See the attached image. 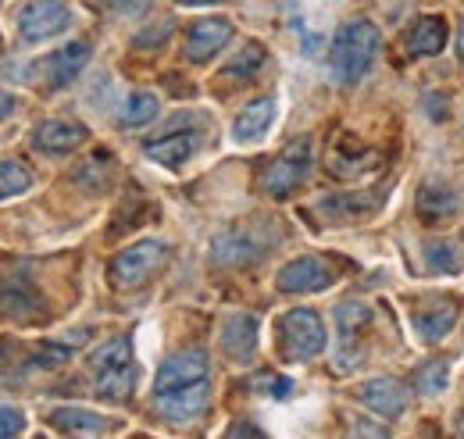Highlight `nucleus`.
Listing matches in <instances>:
<instances>
[{
	"mask_svg": "<svg viewBox=\"0 0 464 439\" xmlns=\"http://www.w3.org/2000/svg\"><path fill=\"white\" fill-rule=\"evenodd\" d=\"M14 104H18V101H14V97H11V93H4V90H0V122H4V118H11V114H14Z\"/></svg>",
	"mask_w": 464,
	"mask_h": 439,
	"instance_id": "obj_36",
	"label": "nucleus"
},
{
	"mask_svg": "<svg viewBox=\"0 0 464 439\" xmlns=\"http://www.w3.org/2000/svg\"><path fill=\"white\" fill-rule=\"evenodd\" d=\"M229 436H265V433H261L257 425H232Z\"/></svg>",
	"mask_w": 464,
	"mask_h": 439,
	"instance_id": "obj_37",
	"label": "nucleus"
},
{
	"mask_svg": "<svg viewBox=\"0 0 464 439\" xmlns=\"http://www.w3.org/2000/svg\"><path fill=\"white\" fill-rule=\"evenodd\" d=\"M165 261H169V243L165 239H140V243L125 247L111 261V282L118 289H136V286H143L147 278L161 272Z\"/></svg>",
	"mask_w": 464,
	"mask_h": 439,
	"instance_id": "obj_2",
	"label": "nucleus"
},
{
	"mask_svg": "<svg viewBox=\"0 0 464 439\" xmlns=\"http://www.w3.org/2000/svg\"><path fill=\"white\" fill-rule=\"evenodd\" d=\"M461 211V197L450 190V186H440V182H429L421 193H418V215L425 221H443L450 215Z\"/></svg>",
	"mask_w": 464,
	"mask_h": 439,
	"instance_id": "obj_18",
	"label": "nucleus"
},
{
	"mask_svg": "<svg viewBox=\"0 0 464 439\" xmlns=\"http://www.w3.org/2000/svg\"><path fill=\"white\" fill-rule=\"evenodd\" d=\"M22 429H25V418H22V411H18V407H7V404H0V439L18 436Z\"/></svg>",
	"mask_w": 464,
	"mask_h": 439,
	"instance_id": "obj_32",
	"label": "nucleus"
},
{
	"mask_svg": "<svg viewBox=\"0 0 464 439\" xmlns=\"http://www.w3.org/2000/svg\"><path fill=\"white\" fill-rule=\"evenodd\" d=\"M222 350L229 361H250L257 350V318L254 315H232L222 326Z\"/></svg>",
	"mask_w": 464,
	"mask_h": 439,
	"instance_id": "obj_15",
	"label": "nucleus"
},
{
	"mask_svg": "<svg viewBox=\"0 0 464 439\" xmlns=\"http://www.w3.org/2000/svg\"><path fill=\"white\" fill-rule=\"evenodd\" d=\"M454 326H458V304L454 300H447V304H440L432 311H418L414 315V329H418V336L425 343H440Z\"/></svg>",
	"mask_w": 464,
	"mask_h": 439,
	"instance_id": "obj_21",
	"label": "nucleus"
},
{
	"mask_svg": "<svg viewBox=\"0 0 464 439\" xmlns=\"http://www.w3.org/2000/svg\"><path fill=\"white\" fill-rule=\"evenodd\" d=\"M169 33H172V25H161V29H158V33H154V29H150V33H143V36H140V40H136V44H140V47H143V44H150V40H154V44H161V40H165V36H169Z\"/></svg>",
	"mask_w": 464,
	"mask_h": 439,
	"instance_id": "obj_35",
	"label": "nucleus"
},
{
	"mask_svg": "<svg viewBox=\"0 0 464 439\" xmlns=\"http://www.w3.org/2000/svg\"><path fill=\"white\" fill-rule=\"evenodd\" d=\"M279 336H283V354L290 361H311L325 350V326L314 311L293 307L279 318Z\"/></svg>",
	"mask_w": 464,
	"mask_h": 439,
	"instance_id": "obj_3",
	"label": "nucleus"
},
{
	"mask_svg": "<svg viewBox=\"0 0 464 439\" xmlns=\"http://www.w3.org/2000/svg\"><path fill=\"white\" fill-rule=\"evenodd\" d=\"M108 11H115L121 18H136V15H143L147 7H150V0H101Z\"/></svg>",
	"mask_w": 464,
	"mask_h": 439,
	"instance_id": "obj_33",
	"label": "nucleus"
},
{
	"mask_svg": "<svg viewBox=\"0 0 464 439\" xmlns=\"http://www.w3.org/2000/svg\"><path fill=\"white\" fill-rule=\"evenodd\" d=\"M307 171H311V140L304 136V140H293L290 147L268 165L261 186H265L268 197H279L283 200V197H290L293 190L307 179Z\"/></svg>",
	"mask_w": 464,
	"mask_h": 439,
	"instance_id": "obj_4",
	"label": "nucleus"
},
{
	"mask_svg": "<svg viewBox=\"0 0 464 439\" xmlns=\"http://www.w3.org/2000/svg\"><path fill=\"white\" fill-rule=\"evenodd\" d=\"M82 143H86V129L79 122H64V118L40 122L36 132H33V147L44 151V154H72Z\"/></svg>",
	"mask_w": 464,
	"mask_h": 439,
	"instance_id": "obj_14",
	"label": "nucleus"
},
{
	"mask_svg": "<svg viewBox=\"0 0 464 439\" xmlns=\"http://www.w3.org/2000/svg\"><path fill=\"white\" fill-rule=\"evenodd\" d=\"M229 40H232L229 18H200V22L189 25L182 54H186V61H193V64H204V61H211V57L218 54Z\"/></svg>",
	"mask_w": 464,
	"mask_h": 439,
	"instance_id": "obj_8",
	"label": "nucleus"
},
{
	"mask_svg": "<svg viewBox=\"0 0 464 439\" xmlns=\"http://www.w3.org/2000/svg\"><path fill=\"white\" fill-rule=\"evenodd\" d=\"M200 379H211V365H208V354L204 350H182V354H172L158 379H154V393H165V389H175V385L186 383H200Z\"/></svg>",
	"mask_w": 464,
	"mask_h": 439,
	"instance_id": "obj_12",
	"label": "nucleus"
},
{
	"mask_svg": "<svg viewBox=\"0 0 464 439\" xmlns=\"http://www.w3.org/2000/svg\"><path fill=\"white\" fill-rule=\"evenodd\" d=\"M132 385H136V365H118V368H104L97 372V393L111 404H121L132 396Z\"/></svg>",
	"mask_w": 464,
	"mask_h": 439,
	"instance_id": "obj_23",
	"label": "nucleus"
},
{
	"mask_svg": "<svg viewBox=\"0 0 464 439\" xmlns=\"http://www.w3.org/2000/svg\"><path fill=\"white\" fill-rule=\"evenodd\" d=\"M0 311L18 318V322H33L44 315V297L36 293L29 275H4L0 278Z\"/></svg>",
	"mask_w": 464,
	"mask_h": 439,
	"instance_id": "obj_9",
	"label": "nucleus"
},
{
	"mask_svg": "<svg viewBox=\"0 0 464 439\" xmlns=\"http://www.w3.org/2000/svg\"><path fill=\"white\" fill-rule=\"evenodd\" d=\"M379 47H382V36H379V29L372 22H350V25H343L336 33L333 54H329L336 83H343V86L361 83L372 72V64L379 57Z\"/></svg>",
	"mask_w": 464,
	"mask_h": 439,
	"instance_id": "obj_1",
	"label": "nucleus"
},
{
	"mask_svg": "<svg viewBox=\"0 0 464 439\" xmlns=\"http://www.w3.org/2000/svg\"><path fill=\"white\" fill-rule=\"evenodd\" d=\"M336 282V272H333V265L329 261H322V258H296L290 261L279 278H276V286L283 289V293H318V289H325V286H333Z\"/></svg>",
	"mask_w": 464,
	"mask_h": 439,
	"instance_id": "obj_7",
	"label": "nucleus"
},
{
	"mask_svg": "<svg viewBox=\"0 0 464 439\" xmlns=\"http://www.w3.org/2000/svg\"><path fill=\"white\" fill-rule=\"evenodd\" d=\"M268 250V239H261L254 229H229L215 239L211 258L218 265H254Z\"/></svg>",
	"mask_w": 464,
	"mask_h": 439,
	"instance_id": "obj_11",
	"label": "nucleus"
},
{
	"mask_svg": "<svg viewBox=\"0 0 464 439\" xmlns=\"http://www.w3.org/2000/svg\"><path fill=\"white\" fill-rule=\"evenodd\" d=\"M72 25V7L64 0H29L18 11V33L29 44L54 40Z\"/></svg>",
	"mask_w": 464,
	"mask_h": 439,
	"instance_id": "obj_5",
	"label": "nucleus"
},
{
	"mask_svg": "<svg viewBox=\"0 0 464 439\" xmlns=\"http://www.w3.org/2000/svg\"><path fill=\"white\" fill-rule=\"evenodd\" d=\"M51 425L61 433H75V436H101L108 433V422L97 411L86 407H54L51 411Z\"/></svg>",
	"mask_w": 464,
	"mask_h": 439,
	"instance_id": "obj_19",
	"label": "nucleus"
},
{
	"mask_svg": "<svg viewBox=\"0 0 464 439\" xmlns=\"http://www.w3.org/2000/svg\"><path fill=\"white\" fill-rule=\"evenodd\" d=\"M357 400L368 411L382 415V418H401L407 411V389L397 379H368V383H361Z\"/></svg>",
	"mask_w": 464,
	"mask_h": 439,
	"instance_id": "obj_13",
	"label": "nucleus"
},
{
	"mask_svg": "<svg viewBox=\"0 0 464 439\" xmlns=\"http://www.w3.org/2000/svg\"><path fill=\"white\" fill-rule=\"evenodd\" d=\"M447 383H450V365H447V361H429V365L418 368V376H414V385H418L425 396L443 393Z\"/></svg>",
	"mask_w": 464,
	"mask_h": 439,
	"instance_id": "obj_29",
	"label": "nucleus"
},
{
	"mask_svg": "<svg viewBox=\"0 0 464 439\" xmlns=\"http://www.w3.org/2000/svg\"><path fill=\"white\" fill-rule=\"evenodd\" d=\"M447 47V25L443 18H421L411 33H407V51L414 57H432Z\"/></svg>",
	"mask_w": 464,
	"mask_h": 439,
	"instance_id": "obj_20",
	"label": "nucleus"
},
{
	"mask_svg": "<svg viewBox=\"0 0 464 439\" xmlns=\"http://www.w3.org/2000/svg\"><path fill=\"white\" fill-rule=\"evenodd\" d=\"M182 4H215V0H182Z\"/></svg>",
	"mask_w": 464,
	"mask_h": 439,
	"instance_id": "obj_39",
	"label": "nucleus"
},
{
	"mask_svg": "<svg viewBox=\"0 0 464 439\" xmlns=\"http://www.w3.org/2000/svg\"><path fill=\"white\" fill-rule=\"evenodd\" d=\"M132 361V346H129V339H111V343H104L97 354H93V372H104V368H118V365H129Z\"/></svg>",
	"mask_w": 464,
	"mask_h": 439,
	"instance_id": "obj_30",
	"label": "nucleus"
},
{
	"mask_svg": "<svg viewBox=\"0 0 464 439\" xmlns=\"http://www.w3.org/2000/svg\"><path fill=\"white\" fill-rule=\"evenodd\" d=\"M379 200L375 197H361V193H343V197H333V200H322L318 211L329 215V219H361L368 211H375Z\"/></svg>",
	"mask_w": 464,
	"mask_h": 439,
	"instance_id": "obj_24",
	"label": "nucleus"
},
{
	"mask_svg": "<svg viewBox=\"0 0 464 439\" xmlns=\"http://www.w3.org/2000/svg\"><path fill=\"white\" fill-rule=\"evenodd\" d=\"M261 64H265V47H261V44H246V47H243V51L226 64V72H222V75L239 83V79H250Z\"/></svg>",
	"mask_w": 464,
	"mask_h": 439,
	"instance_id": "obj_27",
	"label": "nucleus"
},
{
	"mask_svg": "<svg viewBox=\"0 0 464 439\" xmlns=\"http://www.w3.org/2000/svg\"><path fill=\"white\" fill-rule=\"evenodd\" d=\"M68 354H72V350H64V346H44L33 365H36V368H58V365L68 361Z\"/></svg>",
	"mask_w": 464,
	"mask_h": 439,
	"instance_id": "obj_34",
	"label": "nucleus"
},
{
	"mask_svg": "<svg viewBox=\"0 0 464 439\" xmlns=\"http://www.w3.org/2000/svg\"><path fill=\"white\" fill-rule=\"evenodd\" d=\"M425 265L436 275H458L464 268V243L461 239H436L425 247Z\"/></svg>",
	"mask_w": 464,
	"mask_h": 439,
	"instance_id": "obj_22",
	"label": "nucleus"
},
{
	"mask_svg": "<svg viewBox=\"0 0 464 439\" xmlns=\"http://www.w3.org/2000/svg\"><path fill=\"white\" fill-rule=\"evenodd\" d=\"M250 389H257V393H265V396H286L293 389L290 379H283V376H272V372H261V376H254L250 379Z\"/></svg>",
	"mask_w": 464,
	"mask_h": 439,
	"instance_id": "obj_31",
	"label": "nucleus"
},
{
	"mask_svg": "<svg viewBox=\"0 0 464 439\" xmlns=\"http://www.w3.org/2000/svg\"><path fill=\"white\" fill-rule=\"evenodd\" d=\"M272 122H276V101L261 97V101H254V104H246L239 111V118L232 125V136H236V143H250V140L265 136Z\"/></svg>",
	"mask_w": 464,
	"mask_h": 439,
	"instance_id": "obj_17",
	"label": "nucleus"
},
{
	"mask_svg": "<svg viewBox=\"0 0 464 439\" xmlns=\"http://www.w3.org/2000/svg\"><path fill=\"white\" fill-rule=\"evenodd\" d=\"M29 186H33L29 168L18 165V161H0V200L18 197V193H25Z\"/></svg>",
	"mask_w": 464,
	"mask_h": 439,
	"instance_id": "obj_28",
	"label": "nucleus"
},
{
	"mask_svg": "<svg viewBox=\"0 0 464 439\" xmlns=\"http://www.w3.org/2000/svg\"><path fill=\"white\" fill-rule=\"evenodd\" d=\"M158 97L154 93H132L125 104H121V125H129V129H140V125H147V122H154L158 118Z\"/></svg>",
	"mask_w": 464,
	"mask_h": 439,
	"instance_id": "obj_25",
	"label": "nucleus"
},
{
	"mask_svg": "<svg viewBox=\"0 0 464 439\" xmlns=\"http://www.w3.org/2000/svg\"><path fill=\"white\" fill-rule=\"evenodd\" d=\"M86 61H90V44L75 40V44H68V47H61V51L44 57V61L36 64V75H40L51 90H61V86H68V83L86 68Z\"/></svg>",
	"mask_w": 464,
	"mask_h": 439,
	"instance_id": "obj_10",
	"label": "nucleus"
},
{
	"mask_svg": "<svg viewBox=\"0 0 464 439\" xmlns=\"http://www.w3.org/2000/svg\"><path fill=\"white\" fill-rule=\"evenodd\" d=\"M458 51H461V57H464V25H461V33H458Z\"/></svg>",
	"mask_w": 464,
	"mask_h": 439,
	"instance_id": "obj_38",
	"label": "nucleus"
},
{
	"mask_svg": "<svg viewBox=\"0 0 464 439\" xmlns=\"http://www.w3.org/2000/svg\"><path fill=\"white\" fill-rule=\"evenodd\" d=\"M193 151H197V136L193 132H172V136H161V140L143 143V154L165 168H179L182 161H189Z\"/></svg>",
	"mask_w": 464,
	"mask_h": 439,
	"instance_id": "obj_16",
	"label": "nucleus"
},
{
	"mask_svg": "<svg viewBox=\"0 0 464 439\" xmlns=\"http://www.w3.org/2000/svg\"><path fill=\"white\" fill-rule=\"evenodd\" d=\"M368 322H372V307L361 304V300H350V304H340V307H336V329L343 336V343H350Z\"/></svg>",
	"mask_w": 464,
	"mask_h": 439,
	"instance_id": "obj_26",
	"label": "nucleus"
},
{
	"mask_svg": "<svg viewBox=\"0 0 464 439\" xmlns=\"http://www.w3.org/2000/svg\"><path fill=\"white\" fill-rule=\"evenodd\" d=\"M211 404V379H200V383H186L165 389V393H154V407L158 415L169 422V425H189L197 422Z\"/></svg>",
	"mask_w": 464,
	"mask_h": 439,
	"instance_id": "obj_6",
	"label": "nucleus"
}]
</instances>
